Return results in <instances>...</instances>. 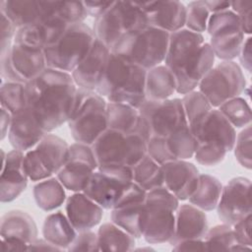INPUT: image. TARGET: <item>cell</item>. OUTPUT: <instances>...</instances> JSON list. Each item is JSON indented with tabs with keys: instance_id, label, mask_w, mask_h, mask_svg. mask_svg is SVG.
<instances>
[{
	"instance_id": "cell-1",
	"label": "cell",
	"mask_w": 252,
	"mask_h": 252,
	"mask_svg": "<svg viewBox=\"0 0 252 252\" xmlns=\"http://www.w3.org/2000/svg\"><path fill=\"white\" fill-rule=\"evenodd\" d=\"M77 89L71 73L48 67L26 84L27 105L46 133L68 121Z\"/></svg>"
},
{
	"instance_id": "cell-2",
	"label": "cell",
	"mask_w": 252,
	"mask_h": 252,
	"mask_svg": "<svg viewBox=\"0 0 252 252\" xmlns=\"http://www.w3.org/2000/svg\"><path fill=\"white\" fill-rule=\"evenodd\" d=\"M215 54L202 33L181 29L169 34L163 64L176 79V93L185 94L198 88L215 65Z\"/></svg>"
},
{
	"instance_id": "cell-3",
	"label": "cell",
	"mask_w": 252,
	"mask_h": 252,
	"mask_svg": "<svg viewBox=\"0 0 252 252\" xmlns=\"http://www.w3.org/2000/svg\"><path fill=\"white\" fill-rule=\"evenodd\" d=\"M45 42L37 25L17 30L12 47L0 55V73L6 81L27 84L47 68Z\"/></svg>"
},
{
	"instance_id": "cell-4",
	"label": "cell",
	"mask_w": 252,
	"mask_h": 252,
	"mask_svg": "<svg viewBox=\"0 0 252 252\" xmlns=\"http://www.w3.org/2000/svg\"><path fill=\"white\" fill-rule=\"evenodd\" d=\"M146 69L110 52L95 92L107 101L124 102L139 108L146 100Z\"/></svg>"
},
{
	"instance_id": "cell-5",
	"label": "cell",
	"mask_w": 252,
	"mask_h": 252,
	"mask_svg": "<svg viewBox=\"0 0 252 252\" xmlns=\"http://www.w3.org/2000/svg\"><path fill=\"white\" fill-rule=\"evenodd\" d=\"M192 134L196 140L194 158L205 166L220 163L233 150L236 139L235 128L218 108H213Z\"/></svg>"
},
{
	"instance_id": "cell-6",
	"label": "cell",
	"mask_w": 252,
	"mask_h": 252,
	"mask_svg": "<svg viewBox=\"0 0 252 252\" xmlns=\"http://www.w3.org/2000/svg\"><path fill=\"white\" fill-rule=\"evenodd\" d=\"M178 206L179 200L165 187L147 192L140 221L141 234L146 242H169L174 233Z\"/></svg>"
},
{
	"instance_id": "cell-7",
	"label": "cell",
	"mask_w": 252,
	"mask_h": 252,
	"mask_svg": "<svg viewBox=\"0 0 252 252\" xmlns=\"http://www.w3.org/2000/svg\"><path fill=\"white\" fill-rule=\"evenodd\" d=\"M107 100L95 91L77 89L73 108L67 121L75 142L92 146L107 129Z\"/></svg>"
},
{
	"instance_id": "cell-8",
	"label": "cell",
	"mask_w": 252,
	"mask_h": 252,
	"mask_svg": "<svg viewBox=\"0 0 252 252\" xmlns=\"http://www.w3.org/2000/svg\"><path fill=\"white\" fill-rule=\"evenodd\" d=\"M169 32L147 26L123 35L111 52L146 70L163 63L169 40Z\"/></svg>"
},
{
	"instance_id": "cell-9",
	"label": "cell",
	"mask_w": 252,
	"mask_h": 252,
	"mask_svg": "<svg viewBox=\"0 0 252 252\" xmlns=\"http://www.w3.org/2000/svg\"><path fill=\"white\" fill-rule=\"evenodd\" d=\"M147 26V16L140 2L112 1L110 7L94 19L93 32L95 39L111 51L123 35Z\"/></svg>"
},
{
	"instance_id": "cell-10",
	"label": "cell",
	"mask_w": 252,
	"mask_h": 252,
	"mask_svg": "<svg viewBox=\"0 0 252 252\" xmlns=\"http://www.w3.org/2000/svg\"><path fill=\"white\" fill-rule=\"evenodd\" d=\"M94 40L93 29L84 22L69 25L44 48L47 67L71 73L89 53Z\"/></svg>"
},
{
	"instance_id": "cell-11",
	"label": "cell",
	"mask_w": 252,
	"mask_h": 252,
	"mask_svg": "<svg viewBox=\"0 0 252 252\" xmlns=\"http://www.w3.org/2000/svg\"><path fill=\"white\" fill-rule=\"evenodd\" d=\"M98 165L118 164L133 167L147 155V141L137 133L107 128L92 144Z\"/></svg>"
},
{
	"instance_id": "cell-12",
	"label": "cell",
	"mask_w": 252,
	"mask_h": 252,
	"mask_svg": "<svg viewBox=\"0 0 252 252\" xmlns=\"http://www.w3.org/2000/svg\"><path fill=\"white\" fill-rule=\"evenodd\" d=\"M198 90L207 97L213 108H218L245 92L246 80L242 68L234 61H221L205 75Z\"/></svg>"
},
{
	"instance_id": "cell-13",
	"label": "cell",
	"mask_w": 252,
	"mask_h": 252,
	"mask_svg": "<svg viewBox=\"0 0 252 252\" xmlns=\"http://www.w3.org/2000/svg\"><path fill=\"white\" fill-rule=\"evenodd\" d=\"M133 182L132 167L118 164H102L92 173L83 193L104 210H111L118 198Z\"/></svg>"
},
{
	"instance_id": "cell-14",
	"label": "cell",
	"mask_w": 252,
	"mask_h": 252,
	"mask_svg": "<svg viewBox=\"0 0 252 252\" xmlns=\"http://www.w3.org/2000/svg\"><path fill=\"white\" fill-rule=\"evenodd\" d=\"M216 57L221 61H233L238 57L245 40L241 23L230 9L210 15L207 30Z\"/></svg>"
},
{
	"instance_id": "cell-15",
	"label": "cell",
	"mask_w": 252,
	"mask_h": 252,
	"mask_svg": "<svg viewBox=\"0 0 252 252\" xmlns=\"http://www.w3.org/2000/svg\"><path fill=\"white\" fill-rule=\"evenodd\" d=\"M69 145L59 136L46 133L39 143L25 153V168L29 179L41 181L56 174L65 162Z\"/></svg>"
},
{
	"instance_id": "cell-16",
	"label": "cell",
	"mask_w": 252,
	"mask_h": 252,
	"mask_svg": "<svg viewBox=\"0 0 252 252\" xmlns=\"http://www.w3.org/2000/svg\"><path fill=\"white\" fill-rule=\"evenodd\" d=\"M138 109L149 138L158 136L167 139L188 125L181 98L160 101L146 99Z\"/></svg>"
},
{
	"instance_id": "cell-17",
	"label": "cell",
	"mask_w": 252,
	"mask_h": 252,
	"mask_svg": "<svg viewBox=\"0 0 252 252\" xmlns=\"http://www.w3.org/2000/svg\"><path fill=\"white\" fill-rule=\"evenodd\" d=\"M98 163L90 145L74 143L69 145L68 155L56 177L65 189L72 192H82L92 173Z\"/></svg>"
},
{
	"instance_id": "cell-18",
	"label": "cell",
	"mask_w": 252,
	"mask_h": 252,
	"mask_svg": "<svg viewBox=\"0 0 252 252\" xmlns=\"http://www.w3.org/2000/svg\"><path fill=\"white\" fill-rule=\"evenodd\" d=\"M216 210L221 222L228 225L251 214V181L242 176L230 179L222 186Z\"/></svg>"
},
{
	"instance_id": "cell-19",
	"label": "cell",
	"mask_w": 252,
	"mask_h": 252,
	"mask_svg": "<svg viewBox=\"0 0 252 252\" xmlns=\"http://www.w3.org/2000/svg\"><path fill=\"white\" fill-rule=\"evenodd\" d=\"M147 192L132 182L111 209V221L135 238H141L140 221Z\"/></svg>"
},
{
	"instance_id": "cell-20",
	"label": "cell",
	"mask_w": 252,
	"mask_h": 252,
	"mask_svg": "<svg viewBox=\"0 0 252 252\" xmlns=\"http://www.w3.org/2000/svg\"><path fill=\"white\" fill-rule=\"evenodd\" d=\"M2 154L0 175V200L9 203L16 200L27 188L29 176L25 168V153L12 150Z\"/></svg>"
},
{
	"instance_id": "cell-21",
	"label": "cell",
	"mask_w": 252,
	"mask_h": 252,
	"mask_svg": "<svg viewBox=\"0 0 252 252\" xmlns=\"http://www.w3.org/2000/svg\"><path fill=\"white\" fill-rule=\"evenodd\" d=\"M55 7L56 1H0V13L4 14L17 29L42 24L53 15Z\"/></svg>"
},
{
	"instance_id": "cell-22",
	"label": "cell",
	"mask_w": 252,
	"mask_h": 252,
	"mask_svg": "<svg viewBox=\"0 0 252 252\" xmlns=\"http://www.w3.org/2000/svg\"><path fill=\"white\" fill-rule=\"evenodd\" d=\"M110 52L107 46L97 39L94 40L89 53L71 72L78 88L89 91L96 90L104 74Z\"/></svg>"
},
{
	"instance_id": "cell-23",
	"label": "cell",
	"mask_w": 252,
	"mask_h": 252,
	"mask_svg": "<svg viewBox=\"0 0 252 252\" xmlns=\"http://www.w3.org/2000/svg\"><path fill=\"white\" fill-rule=\"evenodd\" d=\"M164 187L179 201L188 200L197 188L199 170L187 159H174L160 164Z\"/></svg>"
},
{
	"instance_id": "cell-24",
	"label": "cell",
	"mask_w": 252,
	"mask_h": 252,
	"mask_svg": "<svg viewBox=\"0 0 252 252\" xmlns=\"http://www.w3.org/2000/svg\"><path fill=\"white\" fill-rule=\"evenodd\" d=\"M148 24L169 33L185 27L186 6L177 0L140 2Z\"/></svg>"
},
{
	"instance_id": "cell-25",
	"label": "cell",
	"mask_w": 252,
	"mask_h": 252,
	"mask_svg": "<svg viewBox=\"0 0 252 252\" xmlns=\"http://www.w3.org/2000/svg\"><path fill=\"white\" fill-rule=\"evenodd\" d=\"M45 134L28 105L12 114L8 139L14 150L26 153L34 148Z\"/></svg>"
},
{
	"instance_id": "cell-26",
	"label": "cell",
	"mask_w": 252,
	"mask_h": 252,
	"mask_svg": "<svg viewBox=\"0 0 252 252\" xmlns=\"http://www.w3.org/2000/svg\"><path fill=\"white\" fill-rule=\"evenodd\" d=\"M208 229V220L204 211L190 203L179 205L175 214L174 233L168 243L173 246L183 240L204 239Z\"/></svg>"
},
{
	"instance_id": "cell-27",
	"label": "cell",
	"mask_w": 252,
	"mask_h": 252,
	"mask_svg": "<svg viewBox=\"0 0 252 252\" xmlns=\"http://www.w3.org/2000/svg\"><path fill=\"white\" fill-rule=\"evenodd\" d=\"M103 208L83 192H74L68 197L65 212L77 231L89 230L96 226L103 217Z\"/></svg>"
},
{
	"instance_id": "cell-28",
	"label": "cell",
	"mask_w": 252,
	"mask_h": 252,
	"mask_svg": "<svg viewBox=\"0 0 252 252\" xmlns=\"http://www.w3.org/2000/svg\"><path fill=\"white\" fill-rule=\"evenodd\" d=\"M2 240H12L29 245L37 238V226L33 218L25 211L11 210L0 220Z\"/></svg>"
},
{
	"instance_id": "cell-29",
	"label": "cell",
	"mask_w": 252,
	"mask_h": 252,
	"mask_svg": "<svg viewBox=\"0 0 252 252\" xmlns=\"http://www.w3.org/2000/svg\"><path fill=\"white\" fill-rule=\"evenodd\" d=\"M176 79L164 64L147 70L145 83L146 99L153 101L168 99L176 93Z\"/></svg>"
},
{
	"instance_id": "cell-30",
	"label": "cell",
	"mask_w": 252,
	"mask_h": 252,
	"mask_svg": "<svg viewBox=\"0 0 252 252\" xmlns=\"http://www.w3.org/2000/svg\"><path fill=\"white\" fill-rule=\"evenodd\" d=\"M67 216L58 211L49 214L43 221L42 236L47 241L63 250H67L77 235Z\"/></svg>"
},
{
	"instance_id": "cell-31",
	"label": "cell",
	"mask_w": 252,
	"mask_h": 252,
	"mask_svg": "<svg viewBox=\"0 0 252 252\" xmlns=\"http://www.w3.org/2000/svg\"><path fill=\"white\" fill-rule=\"evenodd\" d=\"M99 251H133L136 238L115 223H102L97 229Z\"/></svg>"
},
{
	"instance_id": "cell-32",
	"label": "cell",
	"mask_w": 252,
	"mask_h": 252,
	"mask_svg": "<svg viewBox=\"0 0 252 252\" xmlns=\"http://www.w3.org/2000/svg\"><path fill=\"white\" fill-rule=\"evenodd\" d=\"M107 128L124 133H137L140 125L139 109L124 102L107 101ZM138 134V133H137Z\"/></svg>"
},
{
	"instance_id": "cell-33",
	"label": "cell",
	"mask_w": 252,
	"mask_h": 252,
	"mask_svg": "<svg viewBox=\"0 0 252 252\" xmlns=\"http://www.w3.org/2000/svg\"><path fill=\"white\" fill-rule=\"evenodd\" d=\"M222 190L221 182L210 174H200L197 188L188 198L189 203L204 212L216 210Z\"/></svg>"
},
{
	"instance_id": "cell-34",
	"label": "cell",
	"mask_w": 252,
	"mask_h": 252,
	"mask_svg": "<svg viewBox=\"0 0 252 252\" xmlns=\"http://www.w3.org/2000/svg\"><path fill=\"white\" fill-rule=\"evenodd\" d=\"M33 197L36 206L45 212L59 208L66 200L65 187L57 177H49L33 186Z\"/></svg>"
},
{
	"instance_id": "cell-35",
	"label": "cell",
	"mask_w": 252,
	"mask_h": 252,
	"mask_svg": "<svg viewBox=\"0 0 252 252\" xmlns=\"http://www.w3.org/2000/svg\"><path fill=\"white\" fill-rule=\"evenodd\" d=\"M133 182L146 192L164 187L163 172L160 164L146 155L133 167Z\"/></svg>"
},
{
	"instance_id": "cell-36",
	"label": "cell",
	"mask_w": 252,
	"mask_h": 252,
	"mask_svg": "<svg viewBox=\"0 0 252 252\" xmlns=\"http://www.w3.org/2000/svg\"><path fill=\"white\" fill-rule=\"evenodd\" d=\"M181 101L188 125L191 132H194L213 109V106L197 89L183 94Z\"/></svg>"
},
{
	"instance_id": "cell-37",
	"label": "cell",
	"mask_w": 252,
	"mask_h": 252,
	"mask_svg": "<svg viewBox=\"0 0 252 252\" xmlns=\"http://www.w3.org/2000/svg\"><path fill=\"white\" fill-rule=\"evenodd\" d=\"M218 109L235 129L251 125V108L243 97H233L220 104Z\"/></svg>"
},
{
	"instance_id": "cell-38",
	"label": "cell",
	"mask_w": 252,
	"mask_h": 252,
	"mask_svg": "<svg viewBox=\"0 0 252 252\" xmlns=\"http://www.w3.org/2000/svg\"><path fill=\"white\" fill-rule=\"evenodd\" d=\"M1 108L6 109L11 114L27 106L26 84L19 82L6 81L0 87Z\"/></svg>"
},
{
	"instance_id": "cell-39",
	"label": "cell",
	"mask_w": 252,
	"mask_h": 252,
	"mask_svg": "<svg viewBox=\"0 0 252 252\" xmlns=\"http://www.w3.org/2000/svg\"><path fill=\"white\" fill-rule=\"evenodd\" d=\"M165 140L175 159H189L194 157L196 140L189 125L178 130Z\"/></svg>"
},
{
	"instance_id": "cell-40",
	"label": "cell",
	"mask_w": 252,
	"mask_h": 252,
	"mask_svg": "<svg viewBox=\"0 0 252 252\" xmlns=\"http://www.w3.org/2000/svg\"><path fill=\"white\" fill-rule=\"evenodd\" d=\"M204 241L207 251H232L233 247L238 244L234 238L232 226L223 222L209 228L204 237Z\"/></svg>"
},
{
	"instance_id": "cell-41",
	"label": "cell",
	"mask_w": 252,
	"mask_h": 252,
	"mask_svg": "<svg viewBox=\"0 0 252 252\" xmlns=\"http://www.w3.org/2000/svg\"><path fill=\"white\" fill-rule=\"evenodd\" d=\"M210 15L204 1L189 2L186 5L185 29L198 33L206 32Z\"/></svg>"
},
{
	"instance_id": "cell-42",
	"label": "cell",
	"mask_w": 252,
	"mask_h": 252,
	"mask_svg": "<svg viewBox=\"0 0 252 252\" xmlns=\"http://www.w3.org/2000/svg\"><path fill=\"white\" fill-rule=\"evenodd\" d=\"M252 130L251 125L244 127L237 135L234 143V156L238 163L244 168L251 169L252 167Z\"/></svg>"
},
{
	"instance_id": "cell-43",
	"label": "cell",
	"mask_w": 252,
	"mask_h": 252,
	"mask_svg": "<svg viewBox=\"0 0 252 252\" xmlns=\"http://www.w3.org/2000/svg\"><path fill=\"white\" fill-rule=\"evenodd\" d=\"M147 155H149L158 164L175 159L168 149L166 140L158 136H152L148 139Z\"/></svg>"
},
{
	"instance_id": "cell-44",
	"label": "cell",
	"mask_w": 252,
	"mask_h": 252,
	"mask_svg": "<svg viewBox=\"0 0 252 252\" xmlns=\"http://www.w3.org/2000/svg\"><path fill=\"white\" fill-rule=\"evenodd\" d=\"M68 251H99L97 234L91 229L78 231Z\"/></svg>"
},
{
	"instance_id": "cell-45",
	"label": "cell",
	"mask_w": 252,
	"mask_h": 252,
	"mask_svg": "<svg viewBox=\"0 0 252 252\" xmlns=\"http://www.w3.org/2000/svg\"><path fill=\"white\" fill-rule=\"evenodd\" d=\"M230 10L233 11L240 23L244 34H251L252 30V2L251 1H232L230 2Z\"/></svg>"
},
{
	"instance_id": "cell-46",
	"label": "cell",
	"mask_w": 252,
	"mask_h": 252,
	"mask_svg": "<svg viewBox=\"0 0 252 252\" xmlns=\"http://www.w3.org/2000/svg\"><path fill=\"white\" fill-rule=\"evenodd\" d=\"M231 226H232V230H233V234H234V238H235L236 242L240 245L251 247V245H252L251 214L242 218L241 220H239L237 222H235Z\"/></svg>"
},
{
	"instance_id": "cell-47",
	"label": "cell",
	"mask_w": 252,
	"mask_h": 252,
	"mask_svg": "<svg viewBox=\"0 0 252 252\" xmlns=\"http://www.w3.org/2000/svg\"><path fill=\"white\" fill-rule=\"evenodd\" d=\"M0 25H1V53L5 54L10 50L14 42V38L17 32L15 25L2 13H0Z\"/></svg>"
},
{
	"instance_id": "cell-48",
	"label": "cell",
	"mask_w": 252,
	"mask_h": 252,
	"mask_svg": "<svg viewBox=\"0 0 252 252\" xmlns=\"http://www.w3.org/2000/svg\"><path fill=\"white\" fill-rule=\"evenodd\" d=\"M173 251H207L204 239H188L172 246Z\"/></svg>"
},
{
	"instance_id": "cell-49",
	"label": "cell",
	"mask_w": 252,
	"mask_h": 252,
	"mask_svg": "<svg viewBox=\"0 0 252 252\" xmlns=\"http://www.w3.org/2000/svg\"><path fill=\"white\" fill-rule=\"evenodd\" d=\"M88 16L94 17V19L103 14L111 5V2L102 1H83Z\"/></svg>"
},
{
	"instance_id": "cell-50",
	"label": "cell",
	"mask_w": 252,
	"mask_h": 252,
	"mask_svg": "<svg viewBox=\"0 0 252 252\" xmlns=\"http://www.w3.org/2000/svg\"><path fill=\"white\" fill-rule=\"evenodd\" d=\"M239 62L241 66L247 71L251 72V66H252V57H251V36H248L245 38L244 43L242 45V48L240 50V53L238 55Z\"/></svg>"
},
{
	"instance_id": "cell-51",
	"label": "cell",
	"mask_w": 252,
	"mask_h": 252,
	"mask_svg": "<svg viewBox=\"0 0 252 252\" xmlns=\"http://www.w3.org/2000/svg\"><path fill=\"white\" fill-rule=\"evenodd\" d=\"M28 251H61L60 248L53 245L45 238H36L28 245Z\"/></svg>"
},
{
	"instance_id": "cell-52",
	"label": "cell",
	"mask_w": 252,
	"mask_h": 252,
	"mask_svg": "<svg viewBox=\"0 0 252 252\" xmlns=\"http://www.w3.org/2000/svg\"><path fill=\"white\" fill-rule=\"evenodd\" d=\"M204 4L207 7L210 14L219 13V12H222L230 9V2L228 1H220V0L204 1Z\"/></svg>"
},
{
	"instance_id": "cell-53",
	"label": "cell",
	"mask_w": 252,
	"mask_h": 252,
	"mask_svg": "<svg viewBox=\"0 0 252 252\" xmlns=\"http://www.w3.org/2000/svg\"><path fill=\"white\" fill-rule=\"evenodd\" d=\"M12 122V114L4 108H1V140L8 136V132Z\"/></svg>"
}]
</instances>
